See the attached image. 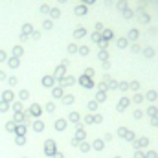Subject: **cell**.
I'll return each instance as SVG.
<instances>
[{"label":"cell","instance_id":"cell-3","mask_svg":"<svg viewBox=\"0 0 158 158\" xmlns=\"http://www.w3.org/2000/svg\"><path fill=\"white\" fill-rule=\"evenodd\" d=\"M11 98H13V94L9 92V90H7V92H4V101H9Z\"/></svg>","mask_w":158,"mask_h":158},{"label":"cell","instance_id":"cell-1","mask_svg":"<svg viewBox=\"0 0 158 158\" xmlns=\"http://www.w3.org/2000/svg\"><path fill=\"white\" fill-rule=\"evenodd\" d=\"M9 107H7V101H0V112H6Z\"/></svg>","mask_w":158,"mask_h":158},{"label":"cell","instance_id":"cell-5","mask_svg":"<svg viewBox=\"0 0 158 158\" xmlns=\"http://www.w3.org/2000/svg\"><path fill=\"white\" fill-rule=\"evenodd\" d=\"M17 132L18 134H24V127H17Z\"/></svg>","mask_w":158,"mask_h":158},{"label":"cell","instance_id":"cell-4","mask_svg":"<svg viewBox=\"0 0 158 158\" xmlns=\"http://www.w3.org/2000/svg\"><path fill=\"white\" fill-rule=\"evenodd\" d=\"M17 143H20V145L24 143V138H22V136H18V138H17Z\"/></svg>","mask_w":158,"mask_h":158},{"label":"cell","instance_id":"cell-2","mask_svg":"<svg viewBox=\"0 0 158 158\" xmlns=\"http://www.w3.org/2000/svg\"><path fill=\"white\" fill-rule=\"evenodd\" d=\"M6 131H9V132H13V131H15V123H13V121H9V123L6 125Z\"/></svg>","mask_w":158,"mask_h":158}]
</instances>
